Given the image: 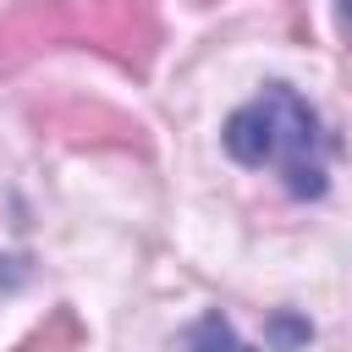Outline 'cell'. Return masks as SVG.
Here are the masks:
<instances>
[{"label":"cell","instance_id":"5b68a950","mask_svg":"<svg viewBox=\"0 0 352 352\" xmlns=\"http://www.w3.org/2000/svg\"><path fill=\"white\" fill-rule=\"evenodd\" d=\"M16 352H82V319H77L72 308H55Z\"/></svg>","mask_w":352,"mask_h":352},{"label":"cell","instance_id":"3957f363","mask_svg":"<svg viewBox=\"0 0 352 352\" xmlns=\"http://www.w3.org/2000/svg\"><path fill=\"white\" fill-rule=\"evenodd\" d=\"M77 38V6L66 0H16L11 16L0 22V72L22 66L28 55Z\"/></svg>","mask_w":352,"mask_h":352},{"label":"cell","instance_id":"7a4b0ae2","mask_svg":"<svg viewBox=\"0 0 352 352\" xmlns=\"http://www.w3.org/2000/svg\"><path fill=\"white\" fill-rule=\"evenodd\" d=\"M77 38H88L99 55H110L126 72H148L154 44H160V16L154 0H88L77 6Z\"/></svg>","mask_w":352,"mask_h":352},{"label":"cell","instance_id":"52a82bcc","mask_svg":"<svg viewBox=\"0 0 352 352\" xmlns=\"http://www.w3.org/2000/svg\"><path fill=\"white\" fill-rule=\"evenodd\" d=\"M341 16H346V22H352V0H341Z\"/></svg>","mask_w":352,"mask_h":352},{"label":"cell","instance_id":"277c9868","mask_svg":"<svg viewBox=\"0 0 352 352\" xmlns=\"http://www.w3.org/2000/svg\"><path fill=\"white\" fill-rule=\"evenodd\" d=\"M55 138H66V143H132V148H143V126L138 121H126V116H116V110H104V104H60V110H44L38 116Z\"/></svg>","mask_w":352,"mask_h":352},{"label":"cell","instance_id":"6da1fadb","mask_svg":"<svg viewBox=\"0 0 352 352\" xmlns=\"http://www.w3.org/2000/svg\"><path fill=\"white\" fill-rule=\"evenodd\" d=\"M226 154L248 170H280L292 198H319L324 192V160H330V138L319 126V110L286 88L270 82L258 99H248L242 110H231L226 121Z\"/></svg>","mask_w":352,"mask_h":352},{"label":"cell","instance_id":"8992f818","mask_svg":"<svg viewBox=\"0 0 352 352\" xmlns=\"http://www.w3.org/2000/svg\"><path fill=\"white\" fill-rule=\"evenodd\" d=\"M187 346H192V352H253V346H236V341H231V324H226L220 314H204V319L192 324Z\"/></svg>","mask_w":352,"mask_h":352}]
</instances>
